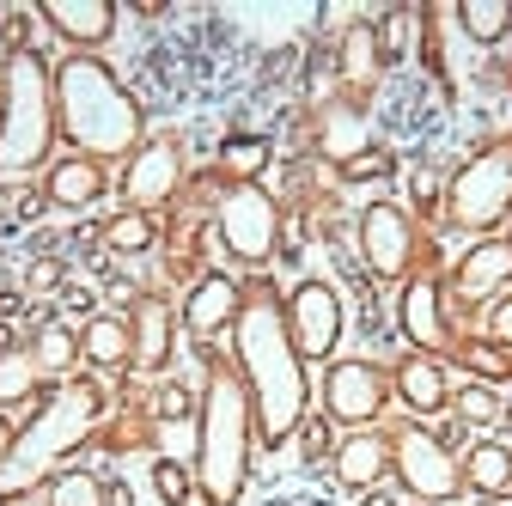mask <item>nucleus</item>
<instances>
[{
	"label": "nucleus",
	"instance_id": "f257e3e1",
	"mask_svg": "<svg viewBox=\"0 0 512 506\" xmlns=\"http://www.w3.org/2000/svg\"><path fill=\"white\" fill-rule=\"evenodd\" d=\"M232 348H238V378L250 391L256 439H263L269 452H281L311 415V378H305V360L293 348L287 305H281L275 287H250L244 293L238 324H232Z\"/></svg>",
	"mask_w": 512,
	"mask_h": 506
},
{
	"label": "nucleus",
	"instance_id": "f03ea898",
	"mask_svg": "<svg viewBox=\"0 0 512 506\" xmlns=\"http://www.w3.org/2000/svg\"><path fill=\"white\" fill-rule=\"evenodd\" d=\"M55 129L86 159H128L141 147V104L122 92V80L98 55L55 61Z\"/></svg>",
	"mask_w": 512,
	"mask_h": 506
},
{
	"label": "nucleus",
	"instance_id": "7ed1b4c3",
	"mask_svg": "<svg viewBox=\"0 0 512 506\" xmlns=\"http://www.w3.org/2000/svg\"><path fill=\"white\" fill-rule=\"evenodd\" d=\"M202 446H196V488L208 506H238L244 482H250V439H256V415H250V391L238 366L208 360V385H202Z\"/></svg>",
	"mask_w": 512,
	"mask_h": 506
},
{
	"label": "nucleus",
	"instance_id": "20e7f679",
	"mask_svg": "<svg viewBox=\"0 0 512 506\" xmlns=\"http://www.w3.org/2000/svg\"><path fill=\"white\" fill-rule=\"evenodd\" d=\"M104 421V391L92 385V378H68L43 409H37V421L19 433V446H13V458L0 464V500H19V494H31L61 458H68L80 439L92 433Z\"/></svg>",
	"mask_w": 512,
	"mask_h": 506
},
{
	"label": "nucleus",
	"instance_id": "39448f33",
	"mask_svg": "<svg viewBox=\"0 0 512 506\" xmlns=\"http://www.w3.org/2000/svg\"><path fill=\"white\" fill-rule=\"evenodd\" d=\"M55 135V68L37 49H13L0 74V177L37 171Z\"/></svg>",
	"mask_w": 512,
	"mask_h": 506
},
{
	"label": "nucleus",
	"instance_id": "423d86ee",
	"mask_svg": "<svg viewBox=\"0 0 512 506\" xmlns=\"http://www.w3.org/2000/svg\"><path fill=\"white\" fill-rule=\"evenodd\" d=\"M512 214V141H488L445 183V220L464 232H494Z\"/></svg>",
	"mask_w": 512,
	"mask_h": 506
},
{
	"label": "nucleus",
	"instance_id": "0eeeda50",
	"mask_svg": "<svg viewBox=\"0 0 512 506\" xmlns=\"http://www.w3.org/2000/svg\"><path fill=\"white\" fill-rule=\"evenodd\" d=\"M214 226H220V244L244 269H263L275 257V244H281V202L263 183H232L214 202Z\"/></svg>",
	"mask_w": 512,
	"mask_h": 506
},
{
	"label": "nucleus",
	"instance_id": "6e6552de",
	"mask_svg": "<svg viewBox=\"0 0 512 506\" xmlns=\"http://www.w3.org/2000/svg\"><path fill=\"white\" fill-rule=\"evenodd\" d=\"M391 470L421 506H445V500L464 494V464L445 452V439H433L421 421L391 427Z\"/></svg>",
	"mask_w": 512,
	"mask_h": 506
},
{
	"label": "nucleus",
	"instance_id": "1a4fd4ad",
	"mask_svg": "<svg viewBox=\"0 0 512 506\" xmlns=\"http://www.w3.org/2000/svg\"><path fill=\"white\" fill-rule=\"evenodd\" d=\"M287 330H293V348L299 360H330L342 330H348V305L330 281H299L287 293Z\"/></svg>",
	"mask_w": 512,
	"mask_h": 506
},
{
	"label": "nucleus",
	"instance_id": "9d476101",
	"mask_svg": "<svg viewBox=\"0 0 512 506\" xmlns=\"http://www.w3.org/2000/svg\"><path fill=\"white\" fill-rule=\"evenodd\" d=\"M415 220L409 208L397 202H372L360 208V263L372 281H409V263H415Z\"/></svg>",
	"mask_w": 512,
	"mask_h": 506
},
{
	"label": "nucleus",
	"instance_id": "9b49d317",
	"mask_svg": "<svg viewBox=\"0 0 512 506\" xmlns=\"http://www.w3.org/2000/svg\"><path fill=\"white\" fill-rule=\"evenodd\" d=\"M183 189V141L177 135H153L128 153V171H122V208L135 214H153L165 208Z\"/></svg>",
	"mask_w": 512,
	"mask_h": 506
},
{
	"label": "nucleus",
	"instance_id": "f8f14e48",
	"mask_svg": "<svg viewBox=\"0 0 512 506\" xmlns=\"http://www.w3.org/2000/svg\"><path fill=\"white\" fill-rule=\"evenodd\" d=\"M391 397V378L378 372V360H330L324 372V415L342 427H372Z\"/></svg>",
	"mask_w": 512,
	"mask_h": 506
},
{
	"label": "nucleus",
	"instance_id": "ddd939ff",
	"mask_svg": "<svg viewBox=\"0 0 512 506\" xmlns=\"http://www.w3.org/2000/svg\"><path fill=\"white\" fill-rule=\"evenodd\" d=\"M397 330L409 336L415 354H445L458 336H452V318H445V287L433 269L409 275L403 281V299H397Z\"/></svg>",
	"mask_w": 512,
	"mask_h": 506
},
{
	"label": "nucleus",
	"instance_id": "4468645a",
	"mask_svg": "<svg viewBox=\"0 0 512 506\" xmlns=\"http://www.w3.org/2000/svg\"><path fill=\"white\" fill-rule=\"evenodd\" d=\"M116 13H122L116 0H43V7H37V19H49L55 37H68L74 55L104 49L116 37Z\"/></svg>",
	"mask_w": 512,
	"mask_h": 506
},
{
	"label": "nucleus",
	"instance_id": "2eb2a0df",
	"mask_svg": "<svg viewBox=\"0 0 512 506\" xmlns=\"http://www.w3.org/2000/svg\"><path fill=\"white\" fill-rule=\"evenodd\" d=\"M238 305H244V287L232 281V275H202L196 287H189V299H183V330L196 336V342H208V336H220V330H232L238 324Z\"/></svg>",
	"mask_w": 512,
	"mask_h": 506
},
{
	"label": "nucleus",
	"instance_id": "dca6fc26",
	"mask_svg": "<svg viewBox=\"0 0 512 506\" xmlns=\"http://www.w3.org/2000/svg\"><path fill=\"white\" fill-rule=\"evenodd\" d=\"M317 153H324L330 165H354L360 153H372V122H366L354 92L317 104Z\"/></svg>",
	"mask_w": 512,
	"mask_h": 506
},
{
	"label": "nucleus",
	"instance_id": "f3484780",
	"mask_svg": "<svg viewBox=\"0 0 512 506\" xmlns=\"http://www.w3.org/2000/svg\"><path fill=\"white\" fill-rule=\"evenodd\" d=\"M506 281H512V238H476L458 257V269H452V287H458L464 305L494 299Z\"/></svg>",
	"mask_w": 512,
	"mask_h": 506
},
{
	"label": "nucleus",
	"instance_id": "a211bd4d",
	"mask_svg": "<svg viewBox=\"0 0 512 506\" xmlns=\"http://www.w3.org/2000/svg\"><path fill=\"white\" fill-rule=\"evenodd\" d=\"M128 336H135V366L141 372H165L171 348H177V318L159 293H141L135 311H128Z\"/></svg>",
	"mask_w": 512,
	"mask_h": 506
},
{
	"label": "nucleus",
	"instance_id": "6ab92c4d",
	"mask_svg": "<svg viewBox=\"0 0 512 506\" xmlns=\"http://www.w3.org/2000/svg\"><path fill=\"white\" fill-rule=\"evenodd\" d=\"M384 470H391V433L384 427H354L342 446H336V482L366 494L384 482Z\"/></svg>",
	"mask_w": 512,
	"mask_h": 506
},
{
	"label": "nucleus",
	"instance_id": "aec40b11",
	"mask_svg": "<svg viewBox=\"0 0 512 506\" xmlns=\"http://www.w3.org/2000/svg\"><path fill=\"white\" fill-rule=\"evenodd\" d=\"M397 397L415 409V415H439V409H452V385H445V366L433 360V354H409L403 366H397Z\"/></svg>",
	"mask_w": 512,
	"mask_h": 506
},
{
	"label": "nucleus",
	"instance_id": "412c9836",
	"mask_svg": "<svg viewBox=\"0 0 512 506\" xmlns=\"http://www.w3.org/2000/svg\"><path fill=\"white\" fill-rule=\"evenodd\" d=\"M104 189H110L104 165H98V159H86V153H74V159L49 165V183H43V196H49L55 208H92V202L104 196Z\"/></svg>",
	"mask_w": 512,
	"mask_h": 506
},
{
	"label": "nucleus",
	"instance_id": "4be33fe9",
	"mask_svg": "<svg viewBox=\"0 0 512 506\" xmlns=\"http://www.w3.org/2000/svg\"><path fill=\"white\" fill-rule=\"evenodd\" d=\"M336 68H342L348 92H366V86L378 80L384 55H378V25H372V19H354V25L342 31V43H336Z\"/></svg>",
	"mask_w": 512,
	"mask_h": 506
},
{
	"label": "nucleus",
	"instance_id": "5701e85b",
	"mask_svg": "<svg viewBox=\"0 0 512 506\" xmlns=\"http://www.w3.org/2000/svg\"><path fill=\"white\" fill-rule=\"evenodd\" d=\"M80 360H92V366H104V372L135 366V336H128V318H86V330H80Z\"/></svg>",
	"mask_w": 512,
	"mask_h": 506
},
{
	"label": "nucleus",
	"instance_id": "b1692460",
	"mask_svg": "<svg viewBox=\"0 0 512 506\" xmlns=\"http://www.w3.org/2000/svg\"><path fill=\"white\" fill-rule=\"evenodd\" d=\"M464 464V488L476 494H506L512 488V446H500V439H482V446H470Z\"/></svg>",
	"mask_w": 512,
	"mask_h": 506
},
{
	"label": "nucleus",
	"instance_id": "393cba45",
	"mask_svg": "<svg viewBox=\"0 0 512 506\" xmlns=\"http://www.w3.org/2000/svg\"><path fill=\"white\" fill-rule=\"evenodd\" d=\"M452 19L470 43H500L512 31V0H458Z\"/></svg>",
	"mask_w": 512,
	"mask_h": 506
},
{
	"label": "nucleus",
	"instance_id": "a878e982",
	"mask_svg": "<svg viewBox=\"0 0 512 506\" xmlns=\"http://www.w3.org/2000/svg\"><path fill=\"white\" fill-rule=\"evenodd\" d=\"M153 244H159L153 214L122 208V214H110V220H104V250H116V257H141V250H153Z\"/></svg>",
	"mask_w": 512,
	"mask_h": 506
},
{
	"label": "nucleus",
	"instance_id": "bb28decb",
	"mask_svg": "<svg viewBox=\"0 0 512 506\" xmlns=\"http://www.w3.org/2000/svg\"><path fill=\"white\" fill-rule=\"evenodd\" d=\"M43 385V372L31 360V348H0V409H13V403H31Z\"/></svg>",
	"mask_w": 512,
	"mask_h": 506
},
{
	"label": "nucleus",
	"instance_id": "cd10ccee",
	"mask_svg": "<svg viewBox=\"0 0 512 506\" xmlns=\"http://www.w3.org/2000/svg\"><path fill=\"white\" fill-rule=\"evenodd\" d=\"M31 360H37V372H74L80 366V336L68 330V324H43L37 336H31Z\"/></svg>",
	"mask_w": 512,
	"mask_h": 506
},
{
	"label": "nucleus",
	"instance_id": "c85d7f7f",
	"mask_svg": "<svg viewBox=\"0 0 512 506\" xmlns=\"http://www.w3.org/2000/svg\"><path fill=\"white\" fill-rule=\"evenodd\" d=\"M452 348H458V360H464V372L476 378V385H512V348L470 342V336H458Z\"/></svg>",
	"mask_w": 512,
	"mask_h": 506
},
{
	"label": "nucleus",
	"instance_id": "c756f323",
	"mask_svg": "<svg viewBox=\"0 0 512 506\" xmlns=\"http://www.w3.org/2000/svg\"><path fill=\"white\" fill-rule=\"evenodd\" d=\"M269 165V141L263 135H232V141H220V177H232V183H256V171Z\"/></svg>",
	"mask_w": 512,
	"mask_h": 506
},
{
	"label": "nucleus",
	"instance_id": "7c9ffc66",
	"mask_svg": "<svg viewBox=\"0 0 512 506\" xmlns=\"http://www.w3.org/2000/svg\"><path fill=\"white\" fill-rule=\"evenodd\" d=\"M153 446H159V458H171V464L196 458V446H202V421H189V415H159V421H153Z\"/></svg>",
	"mask_w": 512,
	"mask_h": 506
},
{
	"label": "nucleus",
	"instance_id": "2f4dec72",
	"mask_svg": "<svg viewBox=\"0 0 512 506\" xmlns=\"http://www.w3.org/2000/svg\"><path fill=\"white\" fill-rule=\"evenodd\" d=\"M49 506H104V482L92 470H55L49 476Z\"/></svg>",
	"mask_w": 512,
	"mask_h": 506
},
{
	"label": "nucleus",
	"instance_id": "473e14b6",
	"mask_svg": "<svg viewBox=\"0 0 512 506\" xmlns=\"http://www.w3.org/2000/svg\"><path fill=\"white\" fill-rule=\"evenodd\" d=\"M439 19H445V7H421V61H427V74L452 92V74H445V43H439Z\"/></svg>",
	"mask_w": 512,
	"mask_h": 506
},
{
	"label": "nucleus",
	"instance_id": "72a5a7b5",
	"mask_svg": "<svg viewBox=\"0 0 512 506\" xmlns=\"http://www.w3.org/2000/svg\"><path fill=\"white\" fill-rule=\"evenodd\" d=\"M452 409H458L464 421H476V427L500 421V397H494V385H464V391L452 397Z\"/></svg>",
	"mask_w": 512,
	"mask_h": 506
},
{
	"label": "nucleus",
	"instance_id": "f704fd0d",
	"mask_svg": "<svg viewBox=\"0 0 512 506\" xmlns=\"http://www.w3.org/2000/svg\"><path fill=\"white\" fill-rule=\"evenodd\" d=\"M153 488H159V500H165V506H189V488H196V482H189V470H183V464L159 458V464H153Z\"/></svg>",
	"mask_w": 512,
	"mask_h": 506
},
{
	"label": "nucleus",
	"instance_id": "c9c22d12",
	"mask_svg": "<svg viewBox=\"0 0 512 506\" xmlns=\"http://www.w3.org/2000/svg\"><path fill=\"white\" fill-rule=\"evenodd\" d=\"M391 165H397L391 153H384V147H372V153H360L354 165H342V177H348V183H360V177H384Z\"/></svg>",
	"mask_w": 512,
	"mask_h": 506
},
{
	"label": "nucleus",
	"instance_id": "e433bc0d",
	"mask_svg": "<svg viewBox=\"0 0 512 506\" xmlns=\"http://www.w3.org/2000/svg\"><path fill=\"white\" fill-rule=\"evenodd\" d=\"M488 342L494 348H512V293L494 299V311H488Z\"/></svg>",
	"mask_w": 512,
	"mask_h": 506
},
{
	"label": "nucleus",
	"instance_id": "4c0bfd02",
	"mask_svg": "<svg viewBox=\"0 0 512 506\" xmlns=\"http://www.w3.org/2000/svg\"><path fill=\"white\" fill-rule=\"evenodd\" d=\"M409 196H415V208H421V214H433V208L445 202V189L433 183V171H415V177H409Z\"/></svg>",
	"mask_w": 512,
	"mask_h": 506
},
{
	"label": "nucleus",
	"instance_id": "58836bf2",
	"mask_svg": "<svg viewBox=\"0 0 512 506\" xmlns=\"http://www.w3.org/2000/svg\"><path fill=\"white\" fill-rule=\"evenodd\" d=\"M61 275H68V269H61L55 257H37V269L25 275V287H31V293H49V287H61Z\"/></svg>",
	"mask_w": 512,
	"mask_h": 506
},
{
	"label": "nucleus",
	"instance_id": "ea45409f",
	"mask_svg": "<svg viewBox=\"0 0 512 506\" xmlns=\"http://www.w3.org/2000/svg\"><path fill=\"white\" fill-rule=\"evenodd\" d=\"M293 439H305V458H324V452H330V433H324V421H305Z\"/></svg>",
	"mask_w": 512,
	"mask_h": 506
},
{
	"label": "nucleus",
	"instance_id": "a19ab883",
	"mask_svg": "<svg viewBox=\"0 0 512 506\" xmlns=\"http://www.w3.org/2000/svg\"><path fill=\"white\" fill-rule=\"evenodd\" d=\"M13 446H19V427L7 421V409H0V464H7V458H13Z\"/></svg>",
	"mask_w": 512,
	"mask_h": 506
},
{
	"label": "nucleus",
	"instance_id": "79ce46f5",
	"mask_svg": "<svg viewBox=\"0 0 512 506\" xmlns=\"http://www.w3.org/2000/svg\"><path fill=\"white\" fill-rule=\"evenodd\" d=\"M104 506H135V494H128V488H104Z\"/></svg>",
	"mask_w": 512,
	"mask_h": 506
},
{
	"label": "nucleus",
	"instance_id": "37998d69",
	"mask_svg": "<svg viewBox=\"0 0 512 506\" xmlns=\"http://www.w3.org/2000/svg\"><path fill=\"white\" fill-rule=\"evenodd\" d=\"M360 506H397V500H391V494H378V488H366V500H360Z\"/></svg>",
	"mask_w": 512,
	"mask_h": 506
},
{
	"label": "nucleus",
	"instance_id": "c03bdc74",
	"mask_svg": "<svg viewBox=\"0 0 512 506\" xmlns=\"http://www.w3.org/2000/svg\"><path fill=\"white\" fill-rule=\"evenodd\" d=\"M13 214V189H0V220H7Z\"/></svg>",
	"mask_w": 512,
	"mask_h": 506
},
{
	"label": "nucleus",
	"instance_id": "a18cd8bd",
	"mask_svg": "<svg viewBox=\"0 0 512 506\" xmlns=\"http://www.w3.org/2000/svg\"><path fill=\"white\" fill-rule=\"evenodd\" d=\"M506 80H512V74H506Z\"/></svg>",
	"mask_w": 512,
	"mask_h": 506
}]
</instances>
